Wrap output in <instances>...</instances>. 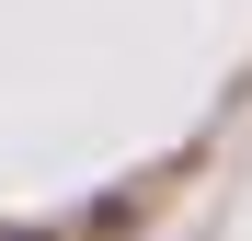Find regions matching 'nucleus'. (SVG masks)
I'll return each instance as SVG.
<instances>
[{"instance_id":"nucleus-1","label":"nucleus","mask_w":252,"mask_h":241,"mask_svg":"<svg viewBox=\"0 0 252 241\" xmlns=\"http://www.w3.org/2000/svg\"><path fill=\"white\" fill-rule=\"evenodd\" d=\"M0 241H69V230H0Z\"/></svg>"}]
</instances>
